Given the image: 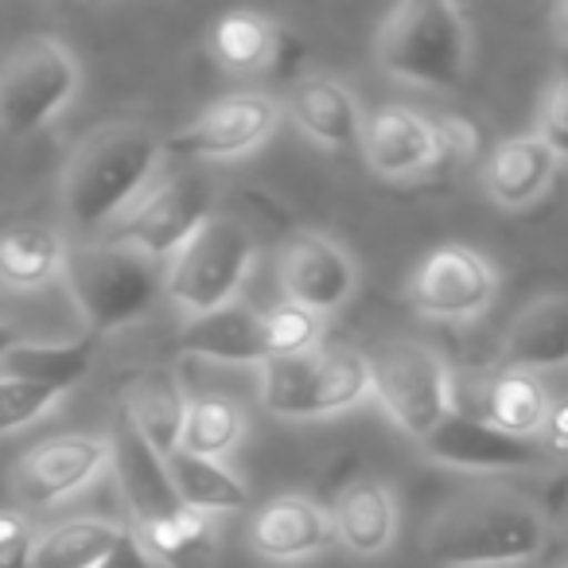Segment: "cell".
I'll list each match as a JSON object with an SVG mask.
<instances>
[{
  "mask_svg": "<svg viewBox=\"0 0 568 568\" xmlns=\"http://www.w3.org/2000/svg\"><path fill=\"white\" fill-rule=\"evenodd\" d=\"M366 363H371V394L397 420V428L409 433L417 444L456 409L448 366L425 343L394 339L374 351Z\"/></svg>",
  "mask_w": 568,
  "mask_h": 568,
  "instance_id": "cell-9",
  "label": "cell"
},
{
  "mask_svg": "<svg viewBox=\"0 0 568 568\" xmlns=\"http://www.w3.org/2000/svg\"><path fill=\"white\" fill-rule=\"evenodd\" d=\"M257 371L261 405L288 420L335 417L371 394V363L355 347H316L296 358H273Z\"/></svg>",
  "mask_w": 568,
  "mask_h": 568,
  "instance_id": "cell-7",
  "label": "cell"
},
{
  "mask_svg": "<svg viewBox=\"0 0 568 568\" xmlns=\"http://www.w3.org/2000/svg\"><path fill=\"white\" fill-rule=\"evenodd\" d=\"M164 141L133 121L98 129L63 175V211L87 242H98L152 187Z\"/></svg>",
  "mask_w": 568,
  "mask_h": 568,
  "instance_id": "cell-1",
  "label": "cell"
},
{
  "mask_svg": "<svg viewBox=\"0 0 568 568\" xmlns=\"http://www.w3.org/2000/svg\"><path fill=\"white\" fill-rule=\"evenodd\" d=\"M420 448L428 459H436L440 467H456V471H518V467H534L545 456L537 440L506 436L483 417L459 409H452L420 440Z\"/></svg>",
  "mask_w": 568,
  "mask_h": 568,
  "instance_id": "cell-15",
  "label": "cell"
},
{
  "mask_svg": "<svg viewBox=\"0 0 568 568\" xmlns=\"http://www.w3.org/2000/svg\"><path fill=\"white\" fill-rule=\"evenodd\" d=\"M257 257V237L234 214L214 211L199 226V234L172 257L164 276V296L187 320L211 316V312L234 304L237 288L245 284Z\"/></svg>",
  "mask_w": 568,
  "mask_h": 568,
  "instance_id": "cell-6",
  "label": "cell"
},
{
  "mask_svg": "<svg viewBox=\"0 0 568 568\" xmlns=\"http://www.w3.org/2000/svg\"><path fill=\"white\" fill-rule=\"evenodd\" d=\"M94 355L98 335H82L74 343H17L9 351V358L0 363V374L67 394V389H74L90 374Z\"/></svg>",
  "mask_w": 568,
  "mask_h": 568,
  "instance_id": "cell-27",
  "label": "cell"
},
{
  "mask_svg": "<svg viewBox=\"0 0 568 568\" xmlns=\"http://www.w3.org/2000/svg\"><path fill=\"white\" fill-rule=\"evenodd\" d=\"M168 479H172L175 495L187 510L195 514H234L250 506V490L226 467V459H206V456H191V452L175 448L164 459Z\"/></svg>",
  "mask_w": 568,
  "mask_h": 568,
  "instance_id": "cell-26",
  "label": "cell"
},
{
  "mask_svg": "<svg viewBox=\"0 0 568 568\" xmlns=\"http://www.w3.org/2000/svg\"><path fill=\"white\" fill-rule=\"evenodd\" d=\"M79 94V59L59 40H32L0 67V129L40 133Z\"/></svg>",
  "mask_w": 568,
  "mask_h": 568,
  "instance_id": "cell-10",
  "label": "cell"
},
{
  "mask_svg": "<svg viewBox=\"0 0 568 568\" xmlns=\"http://www.w3.org/2000/svg\"><path fill=\"white\" fill-rule=\"evenodd\" d=\"M549 402H552L549 389H545V382L537 378V374L498 371L495 378L487 382L479 417L506 436L537 440V436H541L545 417H549Z\"/></svg>",
  "mask_w": 568,
  "mask_h": 568,
  "instance_id": "cell-28",
  "label": "cell"
},
{
  "mask_svg": "<svg viewBox=\"0 0 568 568\" xmlns=\"http://www.w3.org/2000/svg\"><path fill=\"white\" fill-rule=\"evenodd\" d=\"M549 28L557 32V40L568 43V0H560V4H552L549 9Z\"/></svg>",
  "mask_w": 568,
  "mask_h": 568,
  "instance_id": "cell-38",
  "label": "cell"
},
{
  "mask_svg": "<svg viewBox=\"0 0 568 568\" xmlns=\"http://www.w3.org/2000/svg\"><path fill=\"white\" fill-rule=\"evenodd\" d=\"M436 136H440V164L444 160H467L479 149L471 121L464 118H436Z\"/></svg>",
  "mask_w": 568,
  "mask_h": 568,
  "instance_id": "cell-35",
  "label": "cell"
},
{
  "mask_svg": "<svg viewBox=\"0 0 568 568\" xmlns=\"http://www.w3.org/2000/svg\"><path fill=\"white\" fill-rule=\"evenodd\" d=\"M36 529L28 518L12 510H0V568H32Z\"/></svg>",
  "mask_w": 568,
  "mask_h": 568,
  "instance_id": "cell-34",
  "label": "cell"
},
{
  "mask_svg": "<svg viewBox=\"0 0 568 568\" xmlns=\"http://www.w3.org/2000/svg\"><path fill=\"white\" fill-rule=\"evenodd\" d=\"M335 545L332 510L308 495H276L250 518V549L273 565L320 557Z\"/></svg>",
  "mask_w": 568,
  "mask_h": 568,
  "instance_id": "cell-16",
  "label": "cell"
},
{
  "mask_svg": "<svg viewBox=\"0 0 568 568\" xmlns=\"http://www.w3.org/2000/svg\"><path fill=\"white\" fill-rule=\"evenodd\" d=\"M281 32L257 12H230L214 24V55L230 71H265L276 59Z\"/></svg>",
  "mask_w": 568,
  "mask_h": 568,
  "instance_id": "cell-30",
  "label": "cell"
},
{
  "mask_svg": "<svg viewBox=\"0 0 568 568\" xmlns=\"http://www.w3.org/2000/svg\"><path fill=\"white\" fill-rule=\"evenodd\" d=\"M537 141H545L557 160H568V71H557L537 102Z\"/></svg>",
  "mask_w": 568,
  "mask_h": 568,
  "instance_id": "cell-33",
  "label": "cell"
},
{
  "mask_svg": "<svg viewBox=\"0 0 568 568\" xmlns=\"http://www.w3.org/2000/svg\"><path fill=\"white\" fill-rule=\"evenodd\" d=\"M245 436V413L234 397L203 394L187 405V425H183V452L206 459H226Z\"/></svg>",
  "mask_w": 568,
  "mask_h": 568,
  "instance_id": "cell-29",
  "label": "cell"
},
{
  "mask_svg": "<svg viewBox=\"0 0 568 568\" xmlns=\"http://www.w3.org/2000/svg\"><path fill=\"white\" fill-rule=\"evenodd\" d=\"M187 394H183L180 378L164 366H149V371L133 374L125 386V405L121 417L141 433V440L168 459L183 444V425H187Z\"/></svg>",
  "mask_w": 568,
  "mask_h": 568,
  "instance_id": "cell-21",
  "label": "cell"
},
{
  "mask_svg": "<svg viewBox=\"0 0 568 568\" xmlns=\"http://www.w3.org/2000/svg\"><path fill=\"white\" fill-rule=\"evenodd\" d=\"M537 444H541V452H552V456H568V397H552L549 402V417H545Z\"/></svg>",
  "mask_w": 568,
  "mask_h": 568,
  "instance_id": "cell-36",
  "label": "cell"
},
{
  "mask_svg": "<svg viewBox=\"0 0 568 568\" xmlns=\"http://www.w3.org/2000/svg\"><path fill=\"white\" fill-rule=\"evenodd\" d=\"M180 343L187 355L211 358V363L230 366H265L268 363V335L265 312L245 308V304H226L211 316L187 320L180 332Z\"/></svg>",
  "mask_w": 568,
  "mask_h": 568,
  "instance_id": "cell-22",
  "label": "cell"
},
{
  "mask_svg": "<svg viewBox=\"0 0 568 568\" xmlns=\"http://www.w3.org/2000/svg\"><path fill=\"white\" fill-rule=\"evenodd\" d=\"M71 245L51 226H12L0 234V284L12 293H36L63 276Z\"/></svg>",
  "mask_w": 568,
  "mask_h": 568,
  "instance_id": "cell-25",
  "label": "cell"
},
{
  "mask_svg": "<svg viewBox=\"0 0 568 568\" xmlns=\"http://www.w3.org/2000/svg\"><path fill=\"white\" fill-rule=\"evenodd\" d=\"M557 168V152L545 141H537V133L510 136V141L495 144L483 160V191L490 195V203L506 206V211H521L549 191Z\"/></svg>",
  "mask_w": 568,
  "mask_h": 568,
  "instance_id": "cell-19",
  "label": "cell"
},
{
  "mask_svg": "<svg viewBox=\"0 0 568 568\" xmlns=\"http://www.w3.org/2000/svg\"><path fill=\"white\" fill-rule=\"evenodd\" d=\"M281 125V105L268 94H230L191 121L183 133L164 141V152L199 160H237L261 149Z\"/></svg>",
  "mask_w": 568,
  "mask_h": 568,
  "instance_id": "cell-13",
  "label": "cell"
},
{
  "mask_svg": "<svg viewBox=\"0 0 568 568\" xmlns=\"http://www.w3.org/2000/svg\"><path fill=\"white\" fill-rule=\"evenodd\" d=\"M320 332L324 320L316 312L301 308V304H276L265 312V335H268V363L273 358H296L320 347Z\"/></svg>",
  "mask_w": 568,
  "mask_h": 568,
  "instance_id": "cell-31",
  "label": "cell"
},
{
  "mask_svg": "<svg viewBox=\"0 0 568 568\" xmlns=\"http://www.w3.org/2000/svg\"><path fill=\"white\" fill-rule=\"evenodd\" d=\"M557 568H568V565H557Z\"/></svg>",
  "mask_w": 568,
  "mask_h": 568,
  "instance_id": "cell-40",
  "label": "cell"
},
{
  "mask_svg": "<svg viewBox=\"0 0 568 568\" xmlns=\"http://www.w3.org/2000/svg\"><path fill=\"white\" fill-rule=\"evenodd\" d=\"M214 214V183L203 172H175L152 183L110 230L105 242L129 245L144 257L172 265V257L199 234L206 219Z\"/></svg>",
  "mask_w": 568,
  "mask_h": 568,
  "instance_id": "cell-8",
  "label": "cell"
},
{
  "mask_svg": "<svg viewBox=\"0 0 568 568\" xmlns=\"http://www.w3.org/2000/svg\"><path fill=\"white\" fill-rule=\"evenodd\" d=\"M335 541L355 557L371 560L394 545L397 537V498L386 483L358 479L335 495L332 506Z\"/></svg>",
  "mask_w": 568,
  "mask_h": 568,
  "instance_id": "cell-23",
  "label": "cell"
},
{
  "mask_svg": "<svg viewBox=\"0 0 568 568\" xmlns=\"http://www.w3.org/2000/svg\"><path fill=\"white\" fill-rule=\"evenodd\" d=\"M102 568H160V560L152 557V552L144 549L141 541H136V534H133V529H129L125 545H121V549L113 552V557L105 560Z\"/></svg>",
  "mask_w": 568,
  "mask_h": 568,
  "instance_id": "cell-37",
  "label": "cell"
},
{
  "mask_svg": "<svg viewBox=\"0 0 568 568\" xmlns=\"http://www.w3.org/2000/svg\"><path fill=\"white\" fill-rule=\"evenodd\" d=\"M363 156L382 180H409L440 164L436 121L409 105H382L363 121Z\"/></svg>",
  "mask_w": 568,
  "mask_h": 568,
  "instance_id": "cell-17",
  "label": "cell"
},
{
  "mask_svg": "<svg viewBox=\"0 0 568 568\" xmlns=\"http://www.w3.org/2000/svg\"><path fill=\"white\" fill-rule=\"evenodd\" d=\"M59 397H63L59 389L36 386V382H20V378H4V374H0V436L32 425V420L43 417Z\"/></svg>",
  "mask_w": 568,
  "mask_h": 568,
  "instance_id": "cell-32",
  "label": "cell"
},
{
  "mask_svg": "<svg viewBox=\"0 0 568 568\" xmlns=\"http://www.w3.org/2000/svg\"><path fill=\"white\" fill-rule=\"evenodd\" d=\"M129 526L105 518H67L36 537L32 568H102L125 545Z\"/></svg>",
  "mask_w": 568,
  "mask_h": 568,
  "instance_id": "cell-24",
  "label": "cell"
},
{
  "mask_svg": "<svg viewBox=\"0 0 568 568\" xmlns=\"http://www.w3.org/2000/svg\"><path fill=\"white\" fill-rule=\"evenodd\" d=\"M503 371L521 374H549L568 366V296H545L521 308L514 324L506 327L503 347Z\"/></svg>",
  "mask_w": 568,
  "mask_h": 568,
  "instance_id": "cell-20",
  "label": "cell"
},
{
  "mask_svg": "<svg viewBox=\"0 0 568 568\" xmlns=\"http://www.w3.org/2000/svg\"><path fill=\"white\" fill-rule=\"evenodd\" d=\"M471 20L452 0H405L382 17L374 59L389 79L420 90H452L471 71Z\"/></svg>",
  "mask_w": 568,
  "mask_h": 568,
  "instance_id": "cell-3",
  "label": "cell"
},
{
  "mask_svg": "<svg viewBox=\"0 0 568 568\" xmlns=\"http://www.w3.org/2000/svg\"><path fill=\"white\" fill-rule=\"evenodd\" d=\"M113 464V444L110 436H90V433H67L51 436V440L28 448L17 459V487L24 506H55L63 498L87 490L105 467Z\"/></svg>",
  "mask_w": 568,
  "mask_h": 568,
  "instance_id": "cell-12",
  "label": "cell"
},
{
  "mask_svg": "<svg viewBox=\"0 0 568 568\" xmlns=\"http://www.w3.org/2000/svg\"><path fill=\"white\" fill-rule=\"evenodd\" d=\"M164 276L168 265L105 237L71 245L63 265V281L87 316L90 335L118 332L141 320L164 296Z\"/></svg>",
  "mask_w": 568,
  "mask_h": 568,
  "instance_id": "cell-5",
  "label": "cell"
},
{
  "mask_svg": "<svg viewBox=\"0 0 568 568\" xmlns=\"http://www.w3.org/2000/svg\"><path fill=\"white\" fill-rule=\"evenodd\" d=\"M549 521L541 506L510 490H479L448 503L425 529V552L440 568H506L541 557Z\"/></svg>",
  "mask_w": 568,
  "mask_h": 568,
  "instance_id": "cell-2",
  "label": "cell"
},
{
  "mask_svg": "<svg viewBox=\"0 0 568 568\" xmlns=\"http://www.w3.org/2000/svg\"><path fill=\"white\" fill-rule=\"evenodd\" d=\"M17 343H20V335L12 332L9 324H0V363H4V358H9V351L17 347Z\"/></svg>",
  "mask_w": 568,
  "mask_h": 568,
  "instance_id": "cell-39",
  "label": "cell"
},
{
  "mask_svg": "<svg viewBox=\"0 0 568 568\" xmlns=\"http://www.w3.org/2000/svg\"><path fill=\"white\" fill-rule=\"evenodd\" d=\"M284 113L301 129L308 141L324 144V149H355L363 144V113L358 102L343 82L327 79V74H308V79L293 82L284 94Z\"/></svg>",
  "mask_w": 568,
  "mask_h": 568,
  "instance_id": "cell-18",
  "label": "cell"
},
{
  "mask_svg": "<svg viewBox=\"0 0 568 568\" xmlns=\"http://www.w3.org/2000/svg\"><path fill=\"white\" fill-rule=\"evenodd\" d=\"M113 444V471H118L121 495L129 506V521L133 534L160 565H175L187 560L191 552H199L211 537L203 514L187 510L175 495L168 467L149 444L141 440L133 425L125 417H118V428L110 436Z\"/></svg>",
  "mask_w": 568,
  "mask_h": 568,
  "instance_id": "cell-4",
  "label": "cell"
},
{
  "mask_svg": "<svg viewBox=\"0 0 568 568\" xmlns=\"http://www.w3.org/2000/svg\"><path fill=\"white\" fill-rule=\"evenodd\" d=\"M498 273L471 245H436L409 276V301L428 320H475L490 308Z\"/></svg>",
  "mask_w": 568,
  "mask_h": 568,
  "instance_id": "cell-11",
  "label": "cell"
},
{
  "mask_svg": "<svg viewBox=\"0 0 568 568\" xmlns=\"http://www.w3.org/2000/svg\"><path fill=\"white\" fill-rule=\"evenodd\" d=\"M276 276H281L284 301L316 312L320 320L339 312L355 296L358 284V268L351 253L320 234H296L284 245L281 261H276Z\"/></svg>",
  "mask_w": 568,
  "mask_h": 568,
  "instance_id": "cell-14",
  "label": "cell"
}]
</instances>
